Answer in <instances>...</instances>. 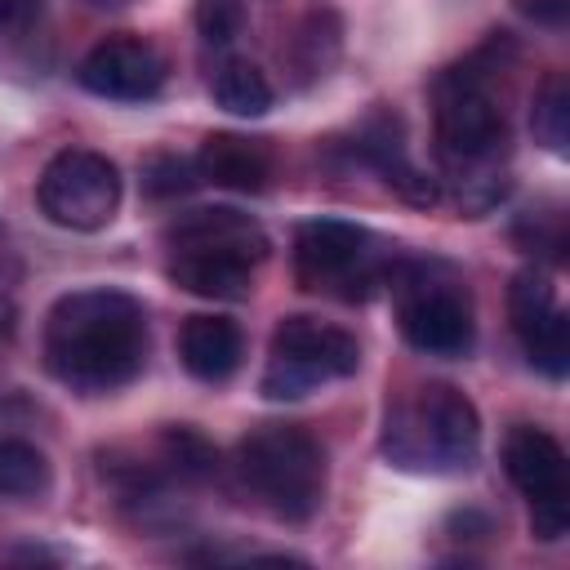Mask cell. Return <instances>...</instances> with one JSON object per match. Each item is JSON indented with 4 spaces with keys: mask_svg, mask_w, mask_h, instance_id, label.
Here are the masks:
<instances>
[{
    "mask_svg": "<svg viewBox=\"0 0 570 570\" xmlns=\"http://www.w3.org/2000/svg\"><path fill=\"white\" fill-rule=\"evenodd\" d=\"M361 156L383 174V183H387L401 200H410V205H419V209H428V205L441 200V183H436L432 174H423V169L410 160L405 134H401V120H396V116L379 111V116L365 120V129H361Z\"/></svg>",
    "mask_w": 570,
    "mask_h": 570,
    "instance_id": "cell-13",
    "label": "cell"
},
{
    "mask_svg": "<svg viewBox=\"0 0 570 570\" xmlns=\"http://www.w3.org/2000/svg\"><path fill=\"white\" fill-rule=\"evenodd\" d=\"M396 321L414 352L423 356H468L476 338L468 285L445 263H405L392 272Z\"/></svg>",
    "mask_w": 570,
    "mask_h": 570,
    "instance_id": "cell-5",
    "label": "cell"
},
{
    "mask_svg": "<svg viewBox=\"0 0 570 570\" xmlns=\"http://www.w3.org/2000/svg\"><path fill=\"white\" fill-rule=\"evenodd\" d=\"M517 9H521L525 18H534V22H543V27H561L570 0H517Z\"/></svg>",
    "mask_w": 570,
    "mask_h": 570,
    "instance_id": "cell-23",
    "label": "cell"
},
{
    "mask_svg": "<svg viewBox=\"0 0 570 570\" xmlns=\"http://www.w3.org/2000/svg\"><path fill=\"white\" fill-rule=\"evenodd\" d=\"M49 490V459L31 441H0V499H36Z\"/></svg>",
    "mask_w": 570,
    "mask_h": 570,
    "instance_id": "cell-18",
    "label": "cell"
},
{
    "mask_svg": "<svg viewBox=\"0 0 570 570\" xmlns=\"http://www.w3.org/2000/svg\"><path fill=\"white\" fill-rule=\"evenodd\" d=\"M214 102L232 116H263L272 107V80L249 58H223L209 76Z\"/></svg>",
    "mask_w": 570,
    "mask_h": 570,
    "instance_id": "cell-17",
    "label": "cell"
},
{
    "mask_svg": "<svg viewBox=\"0 0 570 570\" xmlns=\"http://www.w3.org/2000/svg\"><path fill=\"white\" fill-rule=\"evenodd\" d=\"M147 312L125 289H71L45 316V365L71 392L98 396L138 379Z\"/></svg>",
    "mask_w": 570,
    "mask_h": 570,
    "instance_id": "cell-1",
    "label": "cell"
},
{
    "mask_svg": "<svg viewBox=\"0 0 570 570\" xmlns=\"http://www.w3.org/2000/svg\"><path fill=\"white\" fill-rule=\"evenodd\" d=\"M240 27H245V13H240L236 0H200L196 4V31H200L205 45L227 49L240 36Z\"/></svg>",
    "mask_w": 570,
    "mask_h": 570,
    "instance_id": "cell-22",
    "label": "cell"
},
{
    "mask_svg": "<svg viewBox=\"0 0 570 570\" xmlns=\"http://www.w3.org/2000/svg\"><path fill=\"white\" fill-rule=\"evenodd\" d=\"M476 405L450 383H428L387 410L383 454L405 472H468L476 463Z\"/></svg>",
    "mask_w": 570,
    "mask_h": 570,
    "instance_id": "cell-3",
    "label": "cell"
},
{
    "mask_svg": "<svg viewBox=\"0 0 570 570\" xmlns=\"http://www.w3.org/2000/svg\"><path fill=\"white\" fill-rule=\"evenodd\" d=\"M76 80L94 98L147 102V98H156L165 89V58L142 36H107L80 58Z\"/></svg>",
    "mask_w": 570,
    "mask_h": 570,
    "instance_id": "cell-11",
    "label": "cell"
},
{
    "mask_svg": "<svg viewBox=\"0 0 570 570\" xmlns=\"http://www.w3.org/2000/svg\"><path fill=\"white\" fill-rule=\"evenodd\" d=\"M356 370H361V347L347 330L316 316H285L272 334L267 370L258 387L272 401H298L321 383L352 379Z\"/></svg>",
    "mask_w": 570,
    "mask_h": 570,
    "instance_id": "cell-6",
    "label": "cell"
},
{
    "mask_svg": "<svg viewBox=\"0 0 570 570\" xmlns=\"http://www.w3.org/2000/svg\"><path fill=\"white\" fill-rule=\"evenodd\" d=\"M254 272L249 263L236 258H205V254H169V281L183 285L196 298L214 303H240L254 294Z\"/></svg>",
    "mask_w": 570,
    "mask_h": 570,
    "instance_id": "cell-16",
    "label": "cell"
},
{
    "mask_svg": "<svg viewBox=\"0 0 570 570\" xmlns=\"http://www.w3.org/2000/svg\"><path fill=\"white\" fill-rule=\"evenodd\" d=\"M196 183H200L196 160H183V156H174V151H156V156L142 160V187H147L156 200L187 196Z\"/></svg>",
    "mask_w": 570,
    "mask_h": 570,
    "instance_id": "cell-21",
    "label": "cell"
},
{
    "mask_svg": "<svg viewBox=\"0 0 570 570\" xmlns=\"http://www.w3.org/2000/svg\"><path fill=\"white\" fill-rule=\"evenodd\" d=\"M165 245L169 254H205V258H236V263H249L258 267L267 258V232L240 214V209H191V214H178L169 227H165Z\"/></svg>",
    "mask_w": 570,
    "mask_h": 570,
    "instance_id": "cell-12",
    "label": "cell"
},
{
    "mask_svg": "<svg viewBox=\"0 0 570 570\" xmlns=\"http://www.w3.org/2000/svg\"><path fill=\"white\" fill-rule=\"evenodd\" d=\"M530 129H534V138L552 156H566L570 151V85H566V76H548L543 80V89L534 94Z\"/></svg>",
    "mask_w": 570,
    "mask_h": 570,
    "instance_id": "cell-20",
    "label": "cell"
},
{
    "mask_svg": "<svg viewBox=\"0 0 570 570\" xmlns=\"http://www.w3.org/2000/svg\"><path fill=\"white\" fill-rule=\"evenodd\" d=\"M294 272L307 289L334 294V298H365L383 267L374 254V240L365 227L343 223V218H312L294 236Z\"/></svg>",
    "mask_w": 570,
    "mask_h": 570,
    "instance_id": "cell-7",
    "label": "cell"
},
{
    "mask_svg": "<svg viewBox=\"0 0 570 570\" xmlns=\"http://www.w3.org/2000/svg\"><path fill=\"white\" fill-rule=\"evenodd\" d=\"M9 13H13V0H0V27L9 22Z\"/></svg>",
    "mask_w": 570,
    "mask_h": 570,
    "instance_id": "cell-24",
    "label": "cell"
},
{
    "mask_svg": "<svg viewBox=\"0 0 570 570\" xmlns=\"http://www.w3.org/2000/svg\"><path fill=\"white\" fill-rule=\"evenodd\" d=\"M503 472L530 499V530L543 543H557L570 525V485H566V450L552 432L534 423H517L503 436Z\"/></svg>",
    "mask_w": 570,
    "mask_h": 570,
    "instance_id": "cell-9",
    "label": "cell"
},
{
    "mask_svg": "<svg viewBox=\"0 0 570 570\" xmlns=\"http://www.w3.org/2000/svg\"><path fill=\"white\" fill-rule=\"evenodd\" d=\"M183 370L200 383H227L240 370L245 334L232 316H187L178 330Z\"/></svg>",
    "mask_w": 570,
    "mask_h": 570,
    "instance_id": "cell-14",
    "label": "cell"
},
{
    "mask_svg": "<svg viewBox=\"0 0 570 570\" xmlns=\"http://www.w3.org/2000/svg\"><path fill=\"white\" fill-rule=\"evenodd\" d=\"M441 178L463 214H490L508 196V116L472 62L441 71L432 89Z\"/></svg>",
    "mask_w": 570,
    "mask_h": 570,
    "instance_id": "cell-2",
    "label": "cell"
},
{
    "mask_svg": "<svg viewBox=\"0 0 570 570\" xmlns=\"http://www.w3.org/2000/svg\"><path fill=\"white\" fill-rule=\"evenodd\" d=\"M36 200L49 223L67 232H98L120 209V169L102 151L67 147L40 169Z\"/></svg>",
    "mask_w": 570,
    "mask_h": 570,
    "instance_id": "cell-8",
    "label": "cell"
},
{
    "mask_svg": "<svg viewBox=\"0 0 570 570\" xmlns=\"http://www.w3.org/2000/svg\"><path fill=\"white\" fill-rule=\"evenodd\" d=\"M160 463L169 468V476L178 481H209L218 472V454L214 445L196 432V428H165L160 432Z\"/></svg>",
    "mask_w": 570,
    "mask_h": 570,
    "instance_id": "cell-19",
    "label": "cell"
},
{
    "mask_svg": "<svg viewBox=\"0 0 570 570\" xmlns=\"http://www.w3.org/2000/svg\"><path fill=\"white\" fill-rule=\"evenodd\" d=\"M196 174L200 183L227 187V191H263L272 178V151L258 138L245 134H209L196 151Z\"/></svg>",
    "mask_w": 570,
    "mask_h": 570,
    "instance_id": "cell-15",
    "label": "cell"
},
{
    "mask_svg": "<svg viewBox=\"0 0 570 570\" xmlns=\"http://www.w3.org/2000/svg\"><path fill=\"white\" fill-rule=\"evenodd\" d=\"M508 316H512V330H517L530 365L543 370L548 379H566L570 374V321H566L543 267H525L512 276Z\"/></svg>",
    "mask_w": 570,
    "mask_h": 570,
    "instance_id": "cell-10",
    "label": "cell"
},
{
    "mask_svg": "<svg viewBox=\"0 0 570 570\" xmlns=\"http://www.w3.org/2000/svg\"><path fill=\"white\" fill-rule=\"evenodd\" d=\"M236 472L258 508L303 525L325 503V450L294 423H263L236 450Z\"/></svg>",
    "mask_w": 570,
    "mask_h": 570,
    "instance_id": "cell-4",
    "label": "cell"
}]
</instances>
